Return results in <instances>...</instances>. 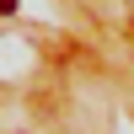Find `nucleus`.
I'll use <instances>...</instances> for the list:
<instances>
[{
	"label": "nucleus",
	"instance_id": "obj_1",
	"mask_svg": "<svg viewBox=\"0 0 134 134\" xmlns=\"http://www.w3.org/2000/svg\"><path fill=\"white\" fill-rule=\"evenodd\" d=\"M11 11H16V0H0V16H11Z\"/></svg>",
	"mask_w": 134,
	"mask_h": 134
}]
</instances>
